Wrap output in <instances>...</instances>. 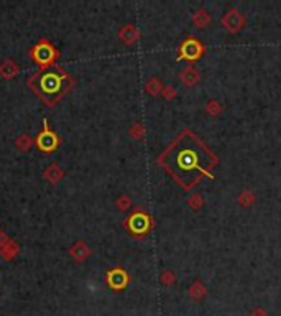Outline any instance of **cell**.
<instances>
[{
  "label": "cell",
  "instance_id": "obj_1",
  "mask_svg": "<svg viewBox=\"0 0 281 316\" xmlns=\"http://www.w3.org/2000/svg\"><path fill=\"white\" fill-rule=\"evenodd\" d=\"M180 56H178V60H196L200 56V53H202V47L199 45L198 40H194V38H189L186 40L184 43L181 45V48H180Z\"/></svg>",
  "mask_w": 281,
  "mask_h": 316
},
{
  "label": "cell",
  "instance_id": "obj_2",
  "mask_svg": "<svg viewBox=\"0 0 281 316\" xmlns=\"http://www.w3.org/2000/svg\"><path fill=\"white\" fill-rule=\"evenodd\" d=\"M252 316H265V311H262V309H255V311H252Z\"/></svg>",
  "mask_w": 281,
  "mask_h": 316
}]
</instances>
